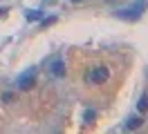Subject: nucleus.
I'll return each mask as SVG.
<instances>
[{"instance_id": "1", "label": "nucleus", "mask_w": 148, "mask_h": 134, "mask_svg": "<svg viewBox=\"0 0 148 134\" xmlns=\"http://www.w3.org/2000/svg\"><path fill=\"white\" fill-rule=\"evenodd\" d=\"M146 7H148V0H139V2H132V5L126 7V9H117L114 16L121 18V20H137V18L146 11Z\"/></svg>"}, {"instance_id": "2", "label": "nucleus", "mask_w": 148, "mask_h": 134, "mask_svg": "<svg viewBox=\"0 0 148 134\" xmlns=\"http://www.w3.org/2000/svg\"><path fill=\"white\" fill-rule=\"evenodd\" d=\"M90 83L92 85H101V83H106V80L110 78V69L106 67V65H97V67H92V71H90Z\"/></svg>"}, {"instance_id": "3", "label": "nucleus", "mask_w": 148, "mask_h": 134, "mask_svg": "<svg viewBox=\"0 0 148 134\" xmlns=\"http://www.w3.org/2000/svg\"><path fill=\"white\" fill-rule=\"evenodd\" d=\"M34 78H36V69H29V71H25V74L18 76L16 85H18L20 89H29L32 85H34Z\"/></svg>"}, {"instance_id": "4", "label": "nucleus", "mask_w": 148, "mask_h": 134, "mask_svg": "<svg viewBox=\"0 0 148 134\" xmlns=\"http://www.w3.org/2000/svg\"><path fill=\"white\" fill-rule=\"evenodd\" d=\"M49 71H52V76H56V78H63L65 76V63L61 58H54V61L49 63Z\"/></svg>"}, {"instance_id": "5", "label": "nucleus", "mask_w": 148, "mask_h": 134, "mask_svg": "<svg viewBox=\"0 0 148 134\" xmlns=\"http://www.w3.org/2000/svg\"><path fill=\"white\" fill-rule=\"evenodd\" d=\"M141 116H130L128 121H126V130H137V127H141Z\"/></svg>"}, {"instance_id": "6", "label": "nucleus", "mask_w": 148, "mask_h": 134, "mask_svg": "<svg viewBox=\"0 0 148 134\" xmlns=\"http://www.w3.org/2000/svg\"><path fill=\"white\" fill-rule=\"evenodd\" d=\"M25 18H27L29 22H34V20H40V18H43V11H38V9H32V11H25Z\"/></svg>"}, {"instance_id": "7", "label": "nucleus", "mask_w": 148, "mask_h": 134, "mask_svg": "<svg viewBox=\"0 0 148 134\" xmlns=\"http://www.w3.org/2000/svg\"><path fill=\"white\" fill-rule=\"evenodd\" d=\"M137 110H139V112H146V110H148V94H141V96H139Z\"/></svg>"}, {"instance_id": "8", "label": "nucleus", "mask_w": 148, "mask_h": 134, "mask_svg": "<svg viewBox=\"0 0 148 134\" xmlns=\"http://www.w3.org/2000/svg\"><path fill=\"white\" fill-rule=\"evenodd\" d=\"M94 116H97V112H94V110H85L83 121H85V123H92V121H94Z\"/></svg>"}, {"instance_id": "9", "label": "nucleus", "mask_w": 148, "mask_h": 134, "mask_svg": "<svg viewBox=\"0 0 148 134\" xmlns=\"http://www.w3.org/2000/svg\"><path fill=\"white\" fill-rule=\"evenodd\" d=\"M11 98H14V94H11V92H5V94H2V101H5V103H9Z\"/></svg>"}]
</instances>
